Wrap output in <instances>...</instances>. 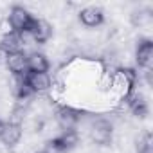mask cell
Returning a JSON list of instances; mask_svg holds the SVG:
<instances>
[{"label": "cell", "mask_w": 153, "mask_h": 153, "mask_svg": "<svg viewBox=\"0 0 153 153\" xmlns=\"http://www.w3.org/2000/svg\"><path fill=\"white\" fill-rule=\"evenodd\" d=\"M36 16H33L25 7L22 6H13L9 15H7V24H9V29L11 33H16L20 36H25L29 34V29L33 25Z\"/></svg>", "instance_id": "cell-1"}, {"label": "cell", "mask_w": 153, "mask_h": 153, "mask_svg": "<svg viewBox=\"0 0 153 153\" xmlns=\"http://www.w3.org/2000/svg\"><path fill=\"white\" fill-rule=\"evenodd\" d=\"M78 140H79V135L76 130H63L59 135L49 140V149L45 151L47 153H67L72 148H76Z\"/></svg>", "instance_id": "cell-2"}, {"label": "cell", "mask_w": 153, "mask_h": 153, "mask_svg": "<svg viewBox=\"0 0 153 153\" xmlns=\"http://www.w3.org/2000/svg\"><path fill=\"white\" fill-rule=\"evenodd\" d=\"M24 135V128L18 121H4L0 130V142L7 148H15Z\"/></svg>", "instance_id": "cell-3"}, {"label": "cell", "mask_w": 153, "mask_h": 153, "mask_svg": "<svg viewBox=\"0 0 153 153\" xmlns=\"http://www.w3.org/2000/svg\"><path fill=\"white\" fill-rule=\"evenodd\" d=\"M54 117H56V123L63 130H74L76 124H78L79 119H81V112L72 108V106H68V105H59L56 108Z\"/></svg>", "instance_id": "cell-4"}, {"label": "cell", "mask_w": 153, "mask_h": 153, "mask_svg": "<svg viewBox=\"0 0 153 153\" xmlns=\"http://www.w3.org/2000/svg\"><path fill=\"white\" fill-rule=\"evenodd\" d=\"M135 61L140 68H144L146 72H151V67H153V42L149 38L139 40L137 49H135Z\"/></svg>", "instance_id": "cell-5"}, {"label": "cell", "mask_w": 153, "mask_h": 153, "mask_svg": "<svg viewBox=\"0 0 153 153\" xmlns=\"http://www.w3.org/2000/svg\"><path fill=\"white\" fill-rule=\"evenodd\" d=\"M90 135H92V140H94L96 144H101V146L110 144L112 135H114L112 123H110V121H106V119H96V121L92 123Z\"/></svg>", "instance_id": "cell-6"}, {"label": "cell", "mask_w": 153, "mask_h": 153, "mask_svg": "<svg viewBox=\"0 0 153 153\" xmlns=\"http://www.w3.org/2000/svg\"><path fill=\"white\" fill-rule=\"evenodd\" d=\"M25 83H27V87L31 88L33 94L47 92L52 87V81H51L49 72H29L25 76Z\"/></svg>", "instance_id": "cell-7"}, {"label": "cell", "mask_w": 153, "mask_h": 153, "mask_svg": "<svg viewBox=\"0 0 153 153\" xmlns=\"http://www.w3.org/2000/svg\"><path fill=\"white\" fill-rule=\"evenodd\" d=\"M6 65H7V70L15 76V78H24V76L29 74L27 54H24V52H16V54L6 56Z\"/></svg>", "instance_id": "cell-8"}, {"label": "cell", "mask_w": 153, "mask_h": 153, "mask_svg": "<svg viewBox=\"0 0 153 153\" xmlns=\"http://www.w3.org/2000/svg\"><path fill=\"white\" fill-rule=\"evenodd\" d=\"M79 22L88 27V29H94V27H99L103 25L105 22V13L103 9L96 7V6H88V7H83L79 11Z\"/></svg>", "instance_id": "cell-9"}, {"label": "cell", "mask_w": 153, "mask_h": 153, "mask_svg": "<svg viewBox=\"0 0 153 153\" xmlns=\"http://www.w3.org/2000/svg\"><path fill=\"white\" fill-rule=\"evenodd\" d=\"M0 51L6 56L9 54H16V52H24V36L16 34V33H6L0 38Z\"/></svg>", "instance_id": "cell-10"}, {"label": "cell", "mask_w": 153, "mask_h": 153, "mask_svg": "<svg viewBox=\"0 0 153 153\" xmlns=\"http://www.w3.org/2000/svg\"><path fill=\"white\" fill-rule=\"evenodd\" d=\"M29 36L36 43H47L52 36V25L49 22H45L43 18H34V22L29 29Z\"/></svg>", "instance_id": "cell-11"}, {"label": "cell", "mask_w": 153, "mask_h": 153, "mask_svg": "<svg viewBox=\"0 0 153 153\" xmlns=\"http://www.w3.org/2000/svg\"><path fill=\"white\" fill-rule=\"evenodd\" d=\"M124 103H126V106H128V110L133 114V115H137V117H146L148 115V101H146V97L142 96V92H139L137 88L124 99Z\"/></svg>", "instance_id": "cell-12"}, {"label": "cell", "mask_w": 153, "mask_h": 153, "mask_svg": "<svg viewBox=\"0 0 153 153\" xmlns=\"http://www.w3.org/2000/svg\"><path fill=\"white\" fill-rule=\"evenodd\" d=\"M49 67H51V63H49L45 54L33 52V54L27 56V68H29V72H49Z\"/></svg>", "instance_id": "cell-13"}, {"label": "cell", "mask_w": 153, "mask_h": 153, "mask_svg": "<svg viewBox=\"0 0 153 153\" xmlns=\"http://www.w3.org/2000/svg\"><path fill=\"white\" fill-rule=\"evenodd\" d=\"M36 153H47V151H45V149H43V151H36Z\"/></svg>", "instance_id": "cell-14"}, {"label": "cell", "mask_w": 153, "mask_h": 153, "mask_svg": "<svg viewBox=\"0 0 153 153\" xmlns=\"http://www.w3.org/2000/svg\"><path fill=\"white\" fill-rule=\"evenodd\" d=\"M137 153H142V151H137Z\"/></svg>", "instance_id": "cell-15"}]
</instances>
